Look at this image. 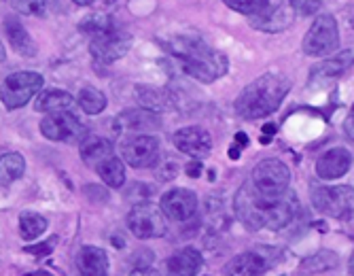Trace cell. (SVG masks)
Returning <instances> with one entry per match:
<instances>
[{
    "instance_id": "1",
    "label": "cell",
    "mask_w": 354,
    "mask_h": 276,
    "mask_svg": "<svg viewBox=\"0 0 354 276\" xmlns=\"http://www.w3.org/2000/svg\"><path fill=\"white\" fill-rule=\"evenodd\" d=\"M234 208L238 219L248 230H282L295 219L299 200L293 190L282 194H261L250 185V181H246L234 198Z\"/></svg>"
},
{
    "instance_id": "2",
    "label": "cell",
    "mask_w": 354,
    "mask_h": 276,
    "mask_svg": "<svg viewBox=\"0 0 354 276\" xmlns=\"http://www.w3.org/2000/svg\"><path fill=\"white\" fill-rule=\"evenodd\" d=\"M291 89V79L282 73H266L248 83L236 98V113L242 119L254 121L272 115Z\"/></svg>"
},
{
    "instance_id": "3",
    "label": "cell",
    "mask_w": 354,
    "mask_h": 276,
    "mask_svg": "<svg viewBox=\"0 0 354 276\" xmlns=\"http://www.w3.org/2000/svg\"><path fill=\"white\" fill-rule=\"evenodd\" d=\"M174 55L185 75L202 83H212L223 77L230 68L227 55L208 47L200 39H178L174 45Z\"/></svg>"
},
{
    "instance_id": "4",
    "label": "cell",
    "mask_w": 354,
    "mask_h": 276,
    "mask_svg": "<svg viewBox=\"0 0 354 276\" xmlns=\"http://www.w3.org/2000/svg\"><path fill=\"white\" fill-rule=\"evenodd\" d=\"M312 204L320 214L352 221L354 219V187L333 185V187H316L312 192Z\"/></svg>"
},
{
    "instance_id": "5",
    "label": "cell",
    "mask_w": 354,
    "mask_h": 276,
    "mask_svg": "<svg viewBox=\"0 0 354 276\" xmlns=\"http://www.w3.org/2000/svg\"><path fill=\"white\" fill-rule=\"evenodd\" d=\"M304 53L314 57H329L339 47V30L333 15H318L304 37Z\"/></svg>"
},
{
    "instance_id": "6",
    "label": "cell",
    "mask_w": 354,
    "mask_h": 276,
    "mask_svg": "<svg viewBox=\"0 0 354 276\" xmlns=\"http://www.w3.org/2000/svg\"><path fill=\"white\" fill-rule=\"evenodd\" d=\"M291 183V170L280 160H261L250 172V185L261 194H282Z\"/></svg>"
},
{
    "instance_id": "7",
    "label": "cell",
    "mask_w": 354,
    "mask_h": 276,
    "mask_svg": "<svg viewBox=\"0 0 354 276\" xmlns=\"http://www.w3.org/2000/svg\"><path fill=\"white\" fill-rule=\"evenodd\" d=\"M43 85L45 79L39 73H13L3 81V104L9 111H15L39 94Z\"/></svg>"
},
{
    "instance_id": "8",
    "label": "cell",
    "mask_w": 354,
    "mask_h": 276,
    "mask_svg": "<svg viewBox=\"0 0 354 276\" xmlns=\"http://www.w3.org/2000/svg\"><path fill=\"white\" fill-rule=\"evenodd\" d=\"M127 228H130V232L140 240L164 236L166 234L164 210L149 202H138L127 212Z\"/></svg>"
},
{
    "instance_id": "9",
    "label": "cell",
    "mask_w": 354,
    "mask_h": 276,
    "mask_svg": "<svg viewBox=\"0 0 354 276\" xmlns=\"http://www.w3.org/2000/svg\"><path fill=\"white\" fill-rule=\"evenodd\" d=\"M41 132L45 138L55 140V142H77V140H85L87 128L81 124V119L71 113H49L43 121H41Z\"/></svg>"
},
{
    "instance_id": "10",
    "label": "cell",
    "mask_w": 354,
    "mask_h": 276,
    "mask_svg": "<svg viewBox=\"0 0 354 276\" xmlns=\"http://www.w3.org/2000/svg\"><path fill=\"white\" fill-rule=\"evenodd\" d=\"M121 158L132 168H149L159 160V140L151 134L125 136L119 145Z\"/></svg>"
},
{
    "instance_id": "11",
    "label": "cell",
    "mask_w": 354,
    "mask_h": 276,
    "mask_svg": "<svg viewBox=\"0 0 354 276\" xmlns=\"http://www.w3.org/2000/svg\"><path fill=\"white\" fill-rule=\"evenodd\" d=\"M132 47V37L119 33V30H111V33L98 35L89 39V53L98 64H113L121 59Z\"/></svg>"
},
{
    "instance_id": "12",
    "label": "cell",
    "mask_w": 354,
    "mask_h": 276,
    "mask_svg": "<svg viewBox=\"0 0 354 276\" xmlns=\"http://www.w3.org/2000/svg\"><path fill=\"white\" fill-rule=\"evenodd\" d=\"M172 142L185 156H191L193 160H202L212 151V136L200 126H187L172 134Z\"/></svg>"
},
{
    "instance_id": "13",
    "label": "cell",
    "mask_w": 354,
    "mask_h": 276,
    "mask_svg": "<svg viewBox=\"0 0 354 276\" xmlns=\"http://www.w3.org/2000/svg\"><path fill=\"white\" fill-rule=\"evenodd\" d=\"M159 208L164 210V214L172 221H187L191 219L198 210V196L191 190H170L162 196V202H159Z\"/></svg>"
},
{
    "instance_id": "14",
    "label": "cell",
    "mask_w": 354,
    "mask_h": 276,
    "mask_svg": "<svg viewBox=\"0 0 354 276\" xmlns=\"http://www.w3.org/2000/svg\"><path fill=\"white\" fill-rule=\"evenodd\" d=\"M272 261V255H266V251H246L225 266V276H261L270 270Z\"/></svg>"
},
{
    "instance_id": "15",
    "label": "cell",
    "mask_w": 354,
    "mask_h": 276,
    "mask_svg": "<svg viewBox=\"0 0 354 276\" xmlns=\"http://www.w3.org/2000/svg\"><path fill=\"white\" fill-rule=\"evenodd\" d=\"M352 166V153L344 147H333L316 160V174L325 181L342 178Z\"/></svg>"
},
{
    "instance_id": "16",
    "label": "cell",
    "mask_w": 354,
    "mask_h": 276,
    "mask_svg": "<svg viewBox=\"0 0 354 276\" xmlns=\"http://www.w3.org/2000/svg\"><path fill=\"white\" fill-rule=\"evenodd\" d=\"M248 19H250V26L257 30H263V33H280V30H286L293 24V9L270 3L261 13H257Z\"/></svg>"
},
{
    "instance_id": "17",
    "label": "cell",
    "mask_w": 354,
    "mask_h": 276,
    "mask_svg": "<svg viewBox=\"0 0 354 276\" xmlns=\"http://www.w3.org/2000/svg\"><path fill=\"white\" fill-rule=\"evenodd\" d=\"M354 64V53L352 51H344V53H337V55H329L325 62H320L312 68L310 73V81L316 83V81H329V79H337L342 77L350 66Z\"/></svg>"
},
{
    "instance_id": "18",
    "label": "cell",
    "mask_w": 354,
    "mask_h": 276,
    "mask_svg": "<svg viewBox=\"0 0 354 276\" xmlns=\"http://www.w3.org/2000/svg\"><path fill=\"white\" fill-rule=\"evenodd\" d=\"M109 255L98 247H83L77 253V270L81 276H109Z\"/></svg>"
},
{
    "instance_id": "19",
    "label": "cell",
    "mask_w": 354,
    "mask_h": 276,
    "mask_svg": "<svg viewBox=\"0 0 354 276\" xmlns=\"http://www.w3.org/2000/svg\"><path fill=\"white\" fill-rule=\"evenodd\" d=\"M5 35H7V41L11 43V47L19 53V55H26V57H35L37 55V43L32 41V37L28 35V30L21 26V21L15 17V15H9L5 17Z\"/></svg>"
},
{
    "instance_id": "20",
    "label": "cell",
    "mask_w": 354,
    "mask_h": 276,
    "mask_svg": "<svg viewBox=\"0 0 354 276\" xmlns=\"http://www.w3.org/2000/svg\"><path fill=\"white\" fill-rule=\"evenodd\" d=\"M202 253L193 247H185L168 257V276H196L202 268Z\"/></svg>"
},
{
    "instance_id": "21",
    "label": "cell",
    "mask_w": 354,
    "mask_h": 276,
    "mask_svg": "<svg viewBox=\"0 0 354 276\" xmlns=\"http://www.w3.org/2000/svg\"><path fill=\"white\" fill-rule=\"evenodd\" d=\"M81 160L85 166L98 168L102 162H106L109 158H113V142L109 138L102 136H87L85 140H81Z\"/></svg>"
},
{
    "instance_id": "22",
    "label": "cell",
    "mask_w": 354,
    "mask_h": 276,
    "mask_svg": "<svg viewBox=\"0 0 354 276\" xmlns=\"http://www.w3.org/2000/svg\"><path fill=\"white\" fill-rule=\"evenodd\" d=\"M119 124L125 130H132V132H151V130H159V117L149 111V109H130V111H123L119 115Z\"/></svg>"
},
{
    "instance_id": "23",
    "label": "cell",
    "mask_w": 354,
    "mask_h": 276,
    "mask_svg": "<svg viewBox=\"0 0 354 276\" xmlns=\"http://www.w3.org/2000/svg\"><path fill=\"white\" fill-rule=\"evenodd\" d=\"M75 107V98L73 94L64 89H45L39 94L35 109L41 113H64V111H71Z\"/></svg>"
},
{
    "instance_id": "24",
    "label": "cell",
    "mask_w": 354,
    "mask_h": 276,
    "mask_svg": "<svg viewBox=\"0 0 354 276\" xmlns=\"http://www.w3.org/2000/svg\"><path fill=\"white\" fill-rule=\"evenodd\" d=\"M0 170H3V176H0V185L3 190H7L13 181L21 178L24 170H26V160L19 153L11 151V153H3V162H0Z\"/></svg>"
},
{
    "instance_id": "25",
    "label": "cell",
    "mask_w": 354,
    "mask_h": 276,
    "mask_svg": "<svg viewBox=\"0 0 354 276\" xmlns=\"http://www.w3.org/2000/svg\"><path fill=\"white\" fill-rule=\"evenodd\" d=\"M95 170H98L100 178L106 183L109 187H113V190L123 187V183H125V166H123V160L121 158H115L113 156L106 162H102Z\"/></svg>"
},
{
    "instance_id": "26",
    "label": "cell",
    "mask_w": 354,
    "mask_h": 276,
    "mask_svg": "<svg viewBox=\"0 0 354 276\" xmlns=\"http://www.w3.org/2000/svg\"><path fill=\"white\" fill-rule=\"evenodd\" d=\"M77 104L87 113V115H100L106 109V96L102 94L100 89L95 87H83L79 91Z\"/></svg>"
},
{
    "instance_id": "27",
    "label": "cell",
    "mask_w": 354,
    "mask_h": 276,
    "mask_svg": "<svg viewBox=\"0 0 354 276\" xmlns=\"http://www.w3.org/2000/svg\"><path fill=\"white\" fill-rule=\"evenodd\" d=\"M47 219L39 212H24L19 217V234L24 240H37L47 230Z\"/></svg>"
},
{
    "instance_id": "28",
    "label": "cell",
    "mask_w": 354,
    "mask_h": 276,
    "mask_svg": "<svg viewBox=\"0 0 354 276\" xmlns=\"http://www.w3.org/2000/svg\"><path fill=\"white\" fill-rule=\"evenodd\" d=\"M17 13L28 17H45L47 15V0H11Z\"/></svg>"
},
{
    "instance_id": "29",
    "label": "cell",
    "mask_w": 354,
    "mask_h": 276,
    "mask_svg": "<svg viewBox=\"0 0 354 276\" xmlns=\"http://www.w3.org/2000/svg\"><path fill=\"white\" fill-rule=\"evenodd\" d=\"M225 5L232 7L238 13H244V15L252 17L257 13H261L270 5V0H225Z\"/></svg>"
},
{
    "instance_id": "30",
    "label": "cell",
    "mask_w": 354,
    "mask_h": 276,
    "mask_svg": "<svg viewBox=\"0 0 354 276\" xmlns=\"http://www.w3.org/2000/svg\"><path fill=\"white\" fill-rule=\"evenodd\" d=\"M136 96L140 100V107L142 109H149V111H157V109H162V104L166 102L164 94L162 91H155L151 87H140L136 91Z\"/></svg>"
},
{
    "instance_id": "31",
    "label": "cell",
    "mask_w": 354,
    "mask_h": 276,
    "mask_svg": "<svg viewBox=\"0 0 354 276\" xmlns=\"http://www.w3.org/2000/svg\"><path fill=\"white\" fill-rule=\"evenodd\" d=\"M320 0H288V7H291L299 17H310L320 11Z\"/></svg>"
},
{
    "instance_id": "32",
    "label": "cell",
    "mask_w": 354,
    "mask_h": 276,
    "mask_svg": "<svg viewBox=\"0 0 354 276\" xmlns=\"http://www.w3.org/2000/svg\"><path fill=\"white\" fill-rule=\"evenodd\" d=\"M55 244H57V238H49L47 242H41V244H30V247H26L24 251L30 253V255H37V257H47L51 255V251L55 249Z\"/></svg>"
},
{
    "instance_id": "33",
    "label": "cell",
    "mask_w": 354,
    "mask_h": 276,
    "mask_svg": "<svg viewBox=\"0 0 354 276\" xmlns=\"http://www.w3.org/2000/svg\"><path fill=\"white\" fill-rule=\"evenodd\" d=\"M248 145V136L244 134V132H238L236 134V145L232 147V151H230V158L232 160H238L240 156H238V153H240V149H244Z\"/></svg>"
},
{
    "instance_id": "34",
    "label": "cell",
    "mask_w": 354,
    "mask_h": 276,
    "mask_svg": "<svg viewBox=\"0 0 354 276\" xmlns=\"http://www.w3.org/2000/svg\"><path fill=\"white\" fill-rule=\"evenodd\" d=\"M344 132H346V136L354 142V104H352V109L348 111V117H346V121H344Z\"/></svg>"
},
{
    "instance_id": "35",
    "label": "cell",
    "mask_w": 354,
    "mask_h": 276,
    "mask_svg": "<svg viewBox=\"0 0 354 276\" xmlns=\"http://www.w3.org/2000/svg\"><path fill=\"white\" fill-rule=\"evenodd\" d=\"M130 276H162L157 270H153V268H136Z\"/></svg>"
},
{
    "instance_id": "36",
    "label": "cell",
    "mask_w": 354,
    "mask_h": 276,
    "mask_svg": "<svg viewBox=\"0 0 354 276\" xmlns=\"http://www.w3.org/2000/svg\"><path fill=\"white\" fill-rule=\"evenodd\" d=\"M200 170H202L200 164H189V166H187V174H189V176H200Z\"/></svg>"
},
{
    "instance_id": "37",
    "label": "cell",
    "mask_w": 354,
    "mask_h": 276,
    "mask_svg": "<svg viewBox=\"0 0 354 276\" xmlns=\"http://www.w3.org/2000/svg\"><path fill=\"white\" fill-rule=\"evenodd\" d=\"M24 276H53V274H49V272H45V270H39V272H28V274H24Z\"/></svg>"
},
{
    "instance_id": "38",
    "label": "cell",
    "mask_w": 354,
    "mask_h": 276,
    "mask_svg": "<svg viewBox=\"0 0 354 276\" xmlns=\"http://www.w3.org/2000/svg\"><path fill=\"white\" fill-rule=\"evenodd\" d=\"M73 3H77V5H81V7H87V5L93 3V0H73Z\"/></svg>"
},
{
    "instance_id": "39",
    "label": "cell",
    "mask_w": 354,
    "mask_h": 276,
    "mask_svg": "<svg viewBox=\"0 0 354 276\" xmlns=\"http://www.w3.org/2000/svg\"><path fill=\"white\" fill-rule=\"evenodd\" d=\"M348 270H350V274L354 276V253H352V257H350V266H348Z\"/></svg>"
},
{
    "instance_id": "40",
    "label": "cell",
    "mask_w": 354,
    "mask_h": 276,
    "mask_svg": "<svg viewBox=\"0 0 354 276\" xmlns=\"http://www.w3.org/2000/svg\"><path fill=\"white\" fill-rule=\"evenodd\" d=\"M59 3V0H47V5H57Z\"/></svg>"
}]
</instances>
